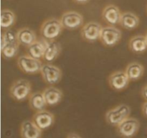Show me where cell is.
Listing matches in <instances>:
<instances>
[{"label":"cell","mask_w":147,"mask_h":138,"mask_svg":"<svg viewBox=\"0 0 147 138\" xmlns=\"http://www.w3.org/2000/svg\"><path fill=\"white\" fill-rule=\"evenodd\" d=\"M5 43H19L17 32L10 29L4 30V32L1 34V46H3Z\"/></svg>","instance_id":"24"},{"label":"cell","mask_w":147,"mask_h":138,"mask_svg":"<svg viewBox=\"0 0 147 138\" xmlns=\"http://www.w3.org/2000/svg\"><path fill=\"white\" fill-rule=\"evenodd\" d=\"M66 138H82L79 135H78L76 132H71V133H69L67 135V137Z\"/></svg>","instance_id":"27"},{"label":"cell","mask_w":147,"mask_h":138,"mask_svg":"<svg viewBox=\"0 0 147 138\" xmlns=\"http://www.w3.org/2000/svg\"><path fill=\"white\" fill-rule=\"evenodd\" d=\"M145 37H146V41H147V32H146V34H145Z\"/></svg>","instance_id":"29"},{"label":"cell","mask_w":147,"mask_h":138,"mask_svg":"<svg viewBox=\"0 0 147 138\" xmlns=\"http://www.w3.org/2000/svg\"><path fill=\"white\" fill-rule=\"evenodd\" d=\"M108 83L112 89L121 91L127 89L130 80L124 70H116L109 75Z\"/></svg>","instance_id":"10"},{"label":"cell","mask_w":147,"mask_h":138,"mask_svg":"<svg viewBox=\"0 0 147 138\" xmlns=\"http://www.w3.org/2000/svg\"><path fill=\"white\" fill-rule=\"evenodd\" d=\"M140 129V122L134 117H130L116 126L117 134L122 138H133Z\"/></svg>","instance_id":"7"},{"label":"cell","mask_w":147,"mask_h":138,"mask_svg":"<svg viewBox=\"0 0 147 138\" xmlns=\"http://www.w3.org/2000/svg\"><path fill=\"white\" fill-rule=\"evenodd\" d=\"M142 114L147 118V101H145L144 103H142Z\"/></svg>","instance_id":"26"},{"label":"cell","mask_w":147,"mask_h":138,"mask_svg":"<svg viewBox=\"0 0 147 138\" xmlns=\"http://www.w3.org/2000/svg\"><path fill=\"white\" fill-rule=\"evenodd\" d=\"M46 45H47V41L44 39L42 38L40 40H37L32 44L26 47L27 55L38 60L43 58Z\"/></svg>","instance_id":"21"},{"label":"cell","mask_w":147,"mask_h":138,"mask_svg":"<svg viewBox=\"0 0 147 138\" xmlns=\"http://www.w3.org/2000/svg\"><path fill=\"white\" fill-rule=\"evenodd\" d=\"M63 27L60 19L52 17L45 20L40 27V35L46 41L55 40L61 34Z\"/></svg>","instance_id":"1"},{"label":"cell","mask_w":147,"mask_h":138,"mask_svg":"<svg viewBox=\"0 0 147 138\" xmlns=\"http://www.w3.org/2000/svg\"><path fill=\"white\" fill-rule=\"evenodd\" d=\"M60 21L64 29L75 30L83 26V17L80 13L76 11H67L63 13Z\"/></svg>","instance_id":"8"},{"label":"cell","mask_w":147,"mask_h":138,"mask_svg":"<svg viewBox=\"0 0 147 138\" xmlns=\"http://www.w3.org/2000/svg\"><path fill=\"white\" fill-rule=\"evenodd\" d=\"M141 95L145 101H147V83L142 87L141 90Z\"/></svg>","instance_id":"25"},{"label":"cell","mask_w":147,"mask_h":138,"mask_svg":"<svg viewBox=\"0 0 147 138\" xmlns=\"http://www.w3.org/2000/svg\"><path fill=\"white\" fill-rule=\"evenodd\" d=\"M40 73L45 83L50 86L58 83L63 76L61 69L50 63H43Z\"/></svg>","instance_id":"6"},{"label":"cell","mask_w":147,"mask_h":138,"mask_svg":"<svg viewBox=\"0 0 147 138\" xmlns=\"http://www.w3.org/2000/svg\"><path fill=\"white\" fill-rule=\"evenodd\" d=\"M61 51L62 46L60 43L57 42L55 40L47 41L46 48L42 59L47 63H52L59 57Z\"/></svg>","instance_id":"14"},{"label":"cell","mask_w":147,"mask_h":138,"mask_svg":"<svg viewBox=\"0 0 147 138\" xmlns=\"http://www.w3.org/2000/svg\"><path fill=\"white\" fill-rule=\"evenodd\" d=\"M140 23L139 17L131 12H122L120 20V24L123 29L126 30H133L137 28Z\"/></svg>","instance_id":"19"},{"label":"cell","mask_w":147,"mask_h":138,"mask_svg":"<svg viewBox=\"0 0 147 138\" xmlns=\"http://www.w3.org/2000/svg\"><path fill=\"white\" fill-rule=\"evenodd\" d=\"M102 28L101 24L97 22H88L80 30L82 38L88 43H95L100 39Z\"/></svg>","instance_id":"9"},{"label":"cell","mask_w":147,"mask_h":138,"mask_svg":"<svg viewBox=\"0 0 147 138\" xmlns=\"http://www.w3.org/2000/svg\"><path fill=\"white\" fill-rule=\"evenodd\" d=\"M74 2L77 3V4H86V3L88 2L90 0H73Z\"/></svg>","instance_id":"28"},{"label":"cell","mask_w":147,"mask_h":138,"mask_svg":"<svg viewBox=\"0 0 147 138\" xmlns=\"http://www.w3.org/2000/svg\"><path fill=\"white\" fill-rule=\"evenodd\" d=\"M17 64L19 68L27 74L40 73L43 63L41 60L35 59L29 55H22L17 57Z\"/></svg>","instance_id":"4"},{"label":"cell","mask_w":147,"mask_h":138,"mask_svg":"<svg viewBox=\"0 0 147 138\" xmlns=\"http://www.w3.org/2000/svg\"><path fill=\"white\" fill-rule=\"evenodd\" d=\"M17 40L20 45L27 47L37 40L36 33L29 27H22L17 32Z\"/></svg>","instance_id":"16"},{"label":"cell","mask_w":147,"mask_h":138,"mask_svg":"<svg viewBox=\"0 0 147 138\" xmlns=\"http://www.w3.org/2000/svg\"><path fill=\"white\" fill-rule=\"evenodd\" d=\"M10 97L17 101H23L28 99L32 93V85L26 79H18L13 82L9 88Z\"/></svg>","instance_id":"3"},{"label":"cell","mask_w":147,"mask_h":138,"mask_svg":"<svg viewBox=\"0 0 147 138\" xmlns=\"http://www.w3.org/2000/svg\"><path fill=\"white\" fill-rule=\"evenodd\" d=\"M124 71L130 81H136L144 74V67L140 63L131 62L127 65Z\"/></svg>","instance_id":"20"},{"label":"cell","mask_w":147,"mask_h":138,"mask_svg":"<svg viewBox=\"0 0 147 138\" xmlns=\"http://www.w3.org/2000/svg\"><path fill=\"white\" fill-rule=\"evenodd\" d=\"M32 120L41 130L44 131L53 126L55 122V115L52 112L45 109L35 112Z\"/></svg>","instance_id":"11"},{"label":"cell","mask_w":147,"mask_h":138,"mask_svg":"<svg viewBox=\"0 0 147 138\" xmlns=\"http://www.w3.org/2000/svg\"><path fill=\"white\" fill-rule=\"evenodd\" d=\"M29 106L34 112L46 109L48 106L42 92L36 91L32 93L28 99Z\"/></svg>","instance_id":"18"},{"label":"cell","mask_w":147,"mask_h":138,"mask_svg":"<svg viewBox=\"0 0 147 138\" xmlns=\"http://www.w3.org/2000/svg\"><path fill=\"white\" fill-rule=\"evenodd\" d=\"M122 32L115 26L108 25L103 27L99 40L105 47H112L116 46L121 41Z\"/></svg>","instance_id":"5"},{"label":"cell","mask_w":147,"mask_h":138,"mask_svg":"<svg viewBox=\"0 0 147 138\" xmlns=\"http://www.w3.org/2000/svg\"><path fill=\"white\" fill-rule=\"evenodd\" d=\"M131 108L125 103H121L106 112L105 119L108 124L117 126L130 116Z\"/></svg>","instance_id":"2"},{"label":"cell","mask_w":147,"mask_h":138,"mask_svg":"<svg viewBox=\"0 0 147 138\" xmlns=\"http://www.w3.org/2000/svg\"><path fill=\"white\" fill-rule=\"evenodd\" d=\"M19 43H5L1 46V56L4 59H11L15 57L19 51Z\"/></svg>","instance_id":"23"},{"label":"cell","mask_w":147,"mask_h":138,"mask_svg":"<svg viewBox=\"0 0 147 138\" xmlns=\"http://www.w3.org/2000/svg\"><path fill=\"white\" fill-rule=\"evenodd\" d=\"M20 134L21 138H42V130L32 119H26L20 125Z\"/></svg>","instance_id":"13"},{"label":"cell","mask_w":147,"mask_h":138,"mask_svg":"<svg viewBox=\"0 0 147 138\" xmlns=\"http://www.w3.org/2000/svg\"><path fill=\"white\" fill-rule=\"evenodd\" d=\"M16 22V16L11 10L3 9L1 11V27L3 30H8L12 27Z\"/></svg>","instance_id":"22"},{"label":"cell","mask_w":147,"mask_h":138,"mask_svg":"<svg viewBox=\"0 0 147 138\" xmlns=\"http://www.w3.org/2000/svg\"><path fill=\"white\" fill-rule=\"evenodd\" d=\"M122 12L119 7L113 4L106 6L102 11V19L103 21L111 26L119 24Z\"/></svg>","instance_id":"12"},{"label":"cell","mask_w":147,"mask_h":138,"mask_svg":"<svg viewBox=\"0 0 147 138\" xmlns=\"http://www.w3.org/2000/svg\"><path fill=\"white\" fill-rule=\"evenodd\" d=\"M146 10H147V9H146Z\"/></svg>","instance_id":"30"},{"label":"cell","mask_w":147,"mask_h":138,"mask_svg":"<svg viewBox=\"0 0 147 138\" xmlns=\"http://www.w3.org/2000/svg\"><path fill=\"white\" fill-rule=\"evenodd\" d=\"M48 106H53L57 105L62 101L63 93L60 89L50 86L45 88L42 91Z\"/></svg>","instance_id":"15"},{"label":"cell","mask_w":147,"mask_h":138,"mask_svg":"<svg viewBox=\"0 0 147 138\" xmlns=\"http://www.w3.org/2000/svg\"><path fill=\"white\" fill-rule=\"evenodd\" d=\"M129 49L135 54H142L147 50V41L145 35L137 34L129 40Z\"/></svg>","instance_id":"17"}]
</instances>
